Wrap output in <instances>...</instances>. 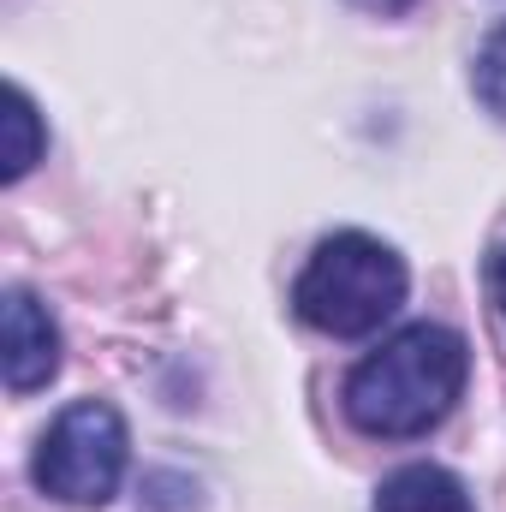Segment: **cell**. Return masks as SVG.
Wrapping results in <instances>:
<instances>
[{"label": "cell", "instance_id": "6da1fadb", "mask_svg": "<svg viewBox=\"0 0 506 512\" xmlns=\"http://www.w3.org/2000/svg\"><path fill=\"white\" fill-rule=\"evenodd\" d=\"M465 376H471L465 334H453L441 322H411L393 340H381L346 376L340 405H346L352 429L381 435V441H411V435H429L459 405Z\"/></svg>", "mask_w": 506, "mask_h": 512}, {"label": "cell", "instance_id": "7a4b0ae2", "mask_svg": "<svg viewBox=\"0 0 506 512\" xmlns=\"http://www.w3.org/2000/svg\"><path fill=\"white\" fill-rule=\"evenodd\" d=\"M405 286H411V274H405L399 251L381 245L376 233L346 227L310 251L298 286H292V310L316 334L364 340L381 322H393V310L405 304Z\"/></svg>", "mask_w": 506, "mask_h": 512}, {"label": "cell", "instance_id": "3957f363", "mask_svg": "<svg viewBox=\"0 0 506 512\" xmlns=\"http://www.w3.org/2000/svg\"><path fill=\"white\" fill-rule=\"evenodd\" d=\"M126 447V417L108 399H78L36 441L30 477L42 495H54L66 507H102L126 477Z\"/></svg>", "mask_w": 506, "mask_h": 512}, {"label": "cell", "instance_id": "277c9868", "mask_svg": "<svg viewBox=\"0 0 506 512\" xmlns=\"http://www.w3.org/2000/svg\"><path fill=\"white\" fill-rule=\"evenodd\" d=\"M0 364H6V387L12 393H36L60 376V328L48 316V304L24 286L6 292V310H0Z\"/></svg>", "mask_w": 506, "mask_h": 512}, {"label": "cell", "instance_id": "5b68a950", "mask_svg": "<svg viewBox=\"0 0 506 512\" xmlns=\"http://www.w3.org/2000/svg\"><path fill=\"white\" fill-rule=\"evenodd\" d=\"M370 512H477V501L447 465H399L393 477H381Z\"/></svg>", "mask_w": 506, "mask_h": 512}, {"label": "cell", "instance_id": "8992f818", "mask_svg": "<svg viewBox=\"0 0 506 512\" xmlns=\"http://www.w3.org/2000/svg\"><path fill=\"white\" fill-rule=\"evenodd\" d=\"M0 179L6 185H18L36 161H42V143H48V131H42V114H36V102L24 96V84H6V96H0Z\"/></svg>", "mask_w": 506, "mask_h": 512}, {"label": "cell", "instance_id": "52a82bcc", "mask_svg": "<svg viewBox=\"0 0 506 512\" xmlns=\"http://www.w3.org/2000/svg\"><path fill=\"white\" fill-rule=\"evenodd\" d=\"M471 84H477V102L506 120V24H495L477 48V66H471Z\"/></svg>", "mask_w": 506, "mask_h": 512}, {"label": "cell", "instance_id": "ba28073f", "mask_svg": "<svg viewBox=\"0 0 506 512\" xmlns=\"http://www.w3.org/2000/svg\"><path fill=\"white\" fill-rule=\"evenodd\" d=\"M489 286H495V304H501V316H506V245L495 251V262H489Z\"/></svg>", "mask_w": 506, "mask_h": 512}, {"label": "cell", "instance_id": "9c48e42d", "mask_svg": "<svg viewBox=\"0 0 506 512\" xmlns=\"http://www.w3.org/2000/svg\"><path fill=\"white\" fill-rule=\"evenodd\" d=\"M352 6H364V12H376V18H399V12H411L417 0H352Z\"/></svg>", "mask_w": 506, "mask_h": 512}]
</instances>
